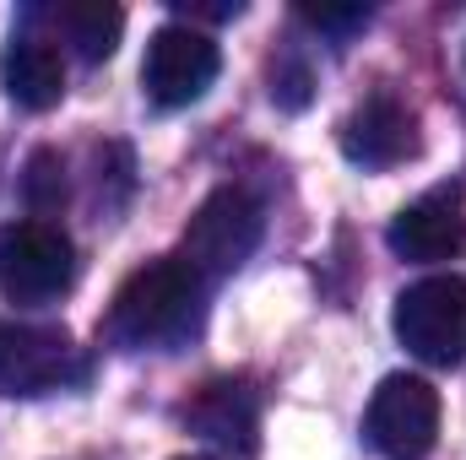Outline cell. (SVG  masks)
Returning <instances> with one entry per match:
<instances>
[{"mask_svg":"<svg viewBox=\"0 0 466 460\" xmlns=\"http://www.w3.org/2000/svg\"><path fill=\"white\" fill-rule=\"evenodd\" d=\"M207 282L185 255H163L125 276L109 309V336L136 352H168L201 325Z\"/></svg>","mask_w":466,"mask_h":460,"instance_id":"obj_1","label":"cell"},{"mask_svg":"<svg viewBox=\"0 0 466 460\" xmlns=\"http://www.w3.org/2000/svg\"><path fill=\"white\" fill-rule=\"evenodd\" d=\"M396 342L418 363L456 368L466 363V282L461 276H423L396 298Z\"/></svg>","mask_w":466,"mask_h":460,"instance_id":"obj_2","label":"cell"},{"mask_svg":"<svg viewBox=\"0 0 466 460\" xmlns=\"http://www.w3.org/2000/svg\"><path fill=\"white\" fill-rule=\"evenodd\" d=\"M76 282V249L55 223L22 217L0 228V293L11 304H49Z\"/></svg>","mask_w":466,"mask_h":460,"instance_id":"obj_3","label":"cell"},{"mask_svg":"<svg viewBox=\"0 0 466 460\" xmlns=\"http://www.w3.org/2000/svg\"><path fill=\"white\" fill-rule=\"evenodd\" d=\"M363 439L385 460H423L440 439V390L418 374H390L369 395Z\"/></svg>","mask_w":466,"mask_h":460,"instance_id":"obj_4","label":"cell"},{"mask_svg":"<svg viewBox=\"0 0 466 460\" xmlns=\"http://www.w3.org/2000/svg\"><path fill=\"white\" fill-rule=\"evenodd\" d=\"M218 71H223V55H218L212 33H201L190 22H168L147 38L141 87L157 109H190L196 98H207Z\"/></svg>","mask_w":466,"mask_h":460,"instance_id":"obj_5","label":"cell"},{"mask_svg":"<svg viewBox=\"0 0 466 460\" xmlns=\"http://www.w3.org/2000/svg\"><path fill=\"white\" fill-rule=\"evenodd\" d=\"M255 244H260V201L244 185H223L196 206L185 228V260L201 271V282H212L233 276L255 255Z\"/></svg>","mask_w":466,"mask_h":460,"instance_id":"obj_6","label":"cell"},{"mask_svg":"<svg viewBox=\"0 0 466 460\" xmlns=\"http://www.w3.org/2000/svg\"><path fill=\"white\" fill-rule=\"evenodd\" d=\"M87 374L66 331L0 320V395H49Z\"/></svg>","mask_w":466,"mask_h":460,"instance_id":"obj_7","label":"cell"},{"mask_svg":"<svg viewBox=\"0 0 466 460\" xmlns=\"http://www.w3.org/2000/svg\"><path fill=\"white\" fill-rule=\"evenodd\" d=\"M342 152L358 168H396V163H407L418 152V119L401 98L374 93L342 125Z\"/></svg>","mask_w":466,"mask_h":460,"instance_id":"obj_8","label":"cell"},{"mask_svg":"<svg viewBox=\"0 0 466 460\" xmlns=\"http://www.w3.org/2000/svg\"><path fill=\"white\" fill-rule=\"evenodd\" d=\"M385 244H390L401 260H418V265L451 260L466 244L461 195H456V190H429V195H418L412 206H401V212L390 217Z\"/></svg>","mask_w":466,"mask_h":460,"instance_id":"obj_9","label":"cell"},{"mask_svg":"<svg viewBox=\"0 0 466 460\" xmlns=\"http://www.w3.org/2000/svg\"><path fill=\"white\" fill-rule=\"evenodd\" d=\"M0 87H5V98L16 109H33V115L55 109L66 98V60H60V49L49 38H38V33H16L5 44V55H0Z\"/></svg>","mask_w":466,"mask_h":460,"instance_id":"obj_10","label":"cell"},{"mask_svg":"<svg viewBox=\"0 0 466 460\" xmlns=\"http://www.w3.org/2000/svg\"><path fill=\"white\" fill-rule=\"evenodd\" d=\"M201 439H212L228 455H255V395L244 385H207L196 406L185 412Z\"/></svg>","mask_w":466,"mask_h":460,"instance_id":"obj_11","label":"cell"},{"mask_svg":"<svg viewBox=\"0 0 466 460\" xmlns=\"http://www.w3.org/2000/svg\"><path fill=\"white\" fill-rule=\"evenodd\" d=\"M55 27L66 33V44L82 60H109L119 49V33H125V11L109 0H66L55 11Z\"/></svg>","mask_w":466,"mask_h":460,"instance_id":"obj_12","label":"cell"},{"mask_svg":"<svg viewBox=\"0 0 466 460\" xmlns=\"http://www.w3.org/2000/svg\"><path fill=\"white\" fill-rule=\"evenodd\" d=\"M22 190H27L33 212H60V206H66V163H60L55 152H38V157L27 163Z\"/></svg>","mask_w":466,"mask_h":460,"instance_id":"obj_13","label":"cell"},{"mask_svg":"<svg viewBox=\"0 0 466 460\" xmlns=\"http://www.w3.org/2000/svg\"><path fill=\"white\" fill-rule=\"evenodd\" d=\"M304 22H315L320 33H352V27H363L369 22V5H304Z\"/></svg>","mask_w":466,"mask_h":460,"instance_id":"obj_14","label":"cell"},{"mask_svg":"<svg viewBox=\"0 0 466 460\" xmlns=\"http://www.w3.org/2000/svg\"><path fill=\"white\" fill-rule=\"evenodd\" d=\"M179 460H207V455H179Z\"/></svg>","mask_w":466,"mask_h":460,"instance_id":"obj_15","label":"cell"}]
</instances>
